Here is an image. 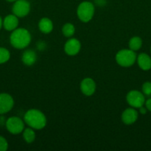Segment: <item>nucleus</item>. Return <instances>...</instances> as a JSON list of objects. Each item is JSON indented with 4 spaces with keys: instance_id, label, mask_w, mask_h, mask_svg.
Instances as JSON below:
<instances>
[{
    "instance_id": "nucleus-6",
    "label": "nucleus",
    "mask_w": 151,
    "mask_h": 151,
    "mask_svg": "<svg viewBox=\"0 0 151 151\" xmlns=\"http://www.w3.org/2000/svg\"><path fill=\"white\" fill-rule=\"evenodd\" d=\"M126 100L127 103L134 109H139L143 106L145 103L144 94L137 90H131L129 91L126 96Z\"/></svg>"
},
{
    "instance_id": "nucleus-9",
    "label": "nucleus",
    "mask_w": 151,
    "mask_h": 151,
    "mask_svg": "<svg viewBox=\"0 0 151 151\" xmlns=\"http://www.w3.org/2000/svg\"><path fill=\"white\" fill-rule=\"evenodd\" d=\"M14 106L13 97L7 93L0 94V114L8 113Z\"/></svg>"
},
{
    "instance_id": "nucleus-3",
    "label": "nucleus",
    "mask_w": 151,
    "mask_h": 151,
    "mask_svg": "<svg viewBox=\"0 0 151 151\" xmlns=\"http://www.w3.org/2000/svg\"><path fill=\"white\" fill-rule=\"evenodd\" d=\"M115 61L122 67H130L136 61V56L135 51L130 49H123L119 50L115 55Z\"/></svg>"
},
{
    "instance_id": "nucleus-24",
    "label": "nucleus",
    "mask_w": 151,
    "mask_h": 151,
    "mask_svg": "<svg viewBox=\"0 0 151 151\" xmlns=\"http://www.w3.org/2000/svg\"><path fill=\"white\" fill-rule=\"evenodd\" d=\"M2 22H3V20L1 19V16H0V29H1V27H2Z\"/></svg>"
},
{
    "instance_id": "nucleus-21",
    "label": "nucleus",
    "mask_w": 151,
    "mask_h": 151,
    "mask_svg": "<svg viewBox=\"0 0 151 151\" xmlns=\"http://www.w3.org/2000/svg\"><path fill=\"white\" fill-rule=\"evenodd\" d=\"M8 148V142L4 137L0 136V151H6Z\"/></svg>"
},
{
    "instance_id": "nucleus-11",
    "label": "nucleus",
    "mask_w": 151,
    "mask_h": 151,
    "mask_svg": "<svg viewBox=\"0 0 151 151\" xmlns=\"http://www.w3.org/2000/svg\"><path fill=\"white\" fill-rule=\"evenodd\" d=\"M139 117L138 111L134 108H127L122 112L121 116V121L124 124L127 125L135 123Z\"/></svg>"
},
{
    "instance_id": "nucleus-26",
    "label": "nucleus",
    "mask_w": 151,
    "mask_h": 151,
    "mask_svg": "<svg viewBox=\"0 0 151 151\" xmlns=\"http://www.w3.org/2000/svg\"><path fill=\"white\" fill-rule=\"evenodd\" d=\"M150 52H151V48H150Z\"/></svg>"
},
{
    "instance_id": "nucleus-10",
    "label": "nucleus",
    "mask_w": 151,
    "mask_h": 151,
    "mask_svg": "<svg viewBox=\"0 0 151 151\" xmlns=\"http://www.w3.org/2000/svg\"><path fill=\"white\" fill-rule=\"evenodd\" d=\"M96 89V84L94 80L91 78H85L81 81L80 90L84 95L90 97L95 93Z\"/></svg>"
},
{
    "instance_id": "nucleus-25",
    "label": "nucleus",
    "mask_w": 151,
    "mask_h": 151,
    "mask_svg": "<svg viewBox=\"0 0 151 151\" xmlns=\"http://www.w3.org/2000/svg\"><path fill=\"white\" fill-rule=\"evenodd\" d=\"M5 1H8V2H13V3H14L15 1H16V0H5Z\"/></svg>"
},
{
    "instance_id": "nucleus-17",
    "label": "nucleus",
    "mask_w": 151,
    "mask_h": 151,
    "mask_svg": "<svg viewBox=\"0 0 151 151\" xmlns=\"http://www.w3.org/2000/svg\"><path fill=\"white\" fill-rule=\"evenodd\" d=\"M129 49L133 51H138L140 50L142 46V40L140 37L134 36L132 37L128 43Z\"/></svg>"
},
{
    "instance_id": "nucleus-8",
    "label": "nucleus",
    "mask_w": 151,
    "mask_h": 151,
    "mask_svg": "<svg viewBox=\"0 0 151 151\" xmlns=\"http://www.w3.org/2000/svg\"><path fill=\"white\" fill-rule=\"evenodd\" d=\"M81 48V42L77 38H70L64 46L65 52L69 56H75L80 52Z\"/></svg>"
},
{
    "instance_id": "nucleus-12",
    "label": "nucleus",
    "mask_w": 151,
    "mask_h": 151,
    "mask_svg": "<svg viewBox=\"0 0 151 151\" xmlns=\"http://www.w3.org/2000/svg\"><path fill=\"white\" fill-rule=\"evenodd\" d=\"M2 26L6 30L13 31L18 28L19 26V17H17L13 13L7 15L3 20Z\"/></svg>"
},
{
    "instance_id": "nucleus-14",
    "label": "nucleus",
    "mask_w": 151,
    "mask_h": 151,
    "mask_svg": "<svg viewBox=\"0 0 151 151\" xmlns=\"http://www.w3.org/2000/svg\"><path fill=\"white\" fill-rule=\"evenodd\" d=\"M137 63L140 69L144 71H147L151 69V58L146 53H141L138 55Z\"/></svg>"
},
{
    "instance_id": "nucleus-22",
    "label": "nucleus",
    "mask_w": 151,
    "mask_h": 151,
    "mask_svg": "<svg viewBox=\"0 0 151 151\" xmlns=\"http://www.w3.org/2000/svg\"><path fill=\"white\" fill-rule=\"evenodd\" d=\"M144 104L145 106H146L147 109L148 111H151V98L148 99L147 101H145Z\"/></svg>"
},
{
    "instance_id": "nucleus-4",
    "label": "nucleus",
    "mask_w": 151,
    "mask_h": 151,
    "mask_svg": "<svg viewBox=\"0 0 151 151\" xmlns=\"http://www.w3.org/2000/svg\"><path fill=\"white\" fill-rule=\"evenodd\" d=\"M77 16L81 22L87 23L93 19L95 13V7L90 1H84L80 3L77 7Z\"/></svg>"
},
{
    "instance_id": "nucleus-5",
    "label": "nucleus",
    "mask_w": 151,
    "mask_h": 151,
    "mask_svg": "<svg viewBox=\"0 0 151 151\" xmlns=\"http://www.w3.org/2000/svg\"><path fill=\"white\" fill-rule=\"evenodd\" d=\"M5 126L9 133L13 135H18L22 133L25 129V122L20 117L11 116L6 121Z\"/></svg>"
},
{
    "instance_id": "nucleus-16",
    "label": "nucleus",
    "mask_w": 151,
    "mask_h": 151,
    "mask_svg": "<svg viewBox=\"0 0 151 151\" xmlns=\"http://www.w3.org/2000/svg\"><path fill=\"white\" fill-rule=\"evenodd\" d=\"M22 136H23L24 140L28 144H30V143L33 142L36 139L35 130L30 127L25 128L24 131H22Z\"/></svg>"
},
{
    "instance_id": "nucleus-18",
    "label": "nucleus",
    "mask_w": 151,
    "mask_h": 151,
    "mask_svg": "<svg viewBox=\"0 0 151 151\" xmlns=\"http://www.w3.org/2000/svg\"><path fill=\"white\" fill-rule=\"evenodd\" d=\"M76 32V27L73 24L66 23L62 26V32L64 36L67 38H71Z\"/></svg>"
},
{
    "instance_id": "nucleus-23",
    "label": "nucleus",
    "mask_w": 151,
    "mask_h": 151,
    "mask_svg": "<svg viewBox=\"0 0 151 151\" xmlns=\"http://www.w3.org/2000/svg\"><path fill=\"white\" fill-rule=\"evenodd\" d=\"M147 108H144L143 106H142V107L139 108V112H140L142 114H145L147 113Z\"/></svg>"
},
{
    "instance_id": "nucleus-7",
    "label": "nucleus",
    "mask_w": 151,
    "mask_h": 151,
    "mask_svg": "<svg viewBox=\"0 0 151 151\" xmlns=\"http://www.w3.org/2000/svg\"><path fill=\"white\" fill-rule=\"evenodd\" d=\"M30 11V4L27 0H16L12 7V12L19 18L25 17Z\"/></svg>"
},
{
    "instance_id": "nucleus-2",
    "label": "nucleus",
    "mask_w": 151,
    "mask_h": 151,
    "mask_svg": "<svg viewBox=\"0 0 151 151\" xmlns=\"http://www.w3.org/2000/svg\"><path fill=\"white\" fill-rule=\"evenodd\" d=\"M10 42L12 47L18 50L25 49L30 44L31 35L25 28H16L10 35Z\"/></svg>"
},
{
    "instance_id": "nucleus-19",
    "label": "nucleus",
    "mask_w": 151,
    "mask_h": 151,
    "mask_svg": "<svg viewBox=\"0 0 151 151\" xmlns=\"http://www.w3.org/2000/svg\"><path fill=\"white\" fill-rule=\"evenodd\" d=\"M10 58V53L8 50L4 47H0V64L6 63Z\"/></svg>"
},
{
    "instance_id": "nucleus-1",
    "label": "nucleus",
    "mask_w": 151,
    "mask_h": 151,
    "mask_svg": "<svg viewBox=\"0 0 151 151\" xmlns=\"http://www.w3.org/2000/svg\"><path fill=\"white\" fill-rule=\"evenodd\" d=\"M24 122L34 130H41L47 125V118L40 110L31 109L24 115Z\"/></svg>"
},
{
    "instance_id": "nucleus-13",
    "label": "nucleus",
    "mask_w": 151,
    "mask_h": 151,
    "mask_svg": "<svg viewBox=\"0 0 151 151\" xmlns=\"http://www.w3.org/2000/svg\"><path fill=\"white\" fill-rule=\"evenodd\" d=\"M37 55L32 50H25L22 55V61L26 66H32L36 62Z\"/></svg>"
},
{
    "instance_id": "nucleus-20",
    "label": "nucleus",
    "mask_w": 151,
    "mask_h": 151,
    "mask_svg": "<svg viewBox=\"0 0 151 151\" xmlns=\"http://www.w3.org/2000/svg\"><path fill=\"white\" fill-rule=\"evenodd\" d=\"M142 92L144 95L150 96L151 95V83L145 82L142 85Z\"/></svg>"
},
{
    "instance_id": "nucleus-15",
    "label": "nucleus",
    "mask_w": 151,
    "mask_h": 151,
    "mask_svg": "<svg viewBox=\"0 0 151 151\" xmlns=\"http://www.w3.org/2000/svg\"><path fill=\"white\" fill-rule=\"evenodd\" d=\"M38 29L44 34H49L53 29V23L49 18L44 17L38 23Z\"/></svg>"
}]
</instances>
